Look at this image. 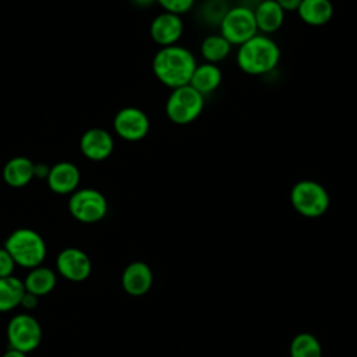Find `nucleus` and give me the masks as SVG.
<instances>
[{"mask_svg":"<svg viewBox=\"0 0 357 357\" xmlns=\"http://www.w3.org/2000/svg\"><path fill=\"white\" fill-rule=\"evenodd\" d=\"M199 50L206 63L218 64L230 54L231 45L220 33H213L204 38Z\"/></svg>","mask_w":357,"mask_h":357,"instance_id":"21","label":"nucleus"},{"mask_svg":"<svg viewBox=\"0 0 357 357\" xmlns=\"http://www.w3.org/2000/svg\"><path fill=\"white\" fill-rule=\"evenodd\" d=\"M220 35L233 46H240L258 33L254 10L236 6L226 11L220 24Z\"/></svg>","mask_w":357,"mask_h":357,"instance_id":"6","label":"nucleus"},{"mask_svg":"<svg viewBox=\"0 0 357 357\" xmlns=\"http://www.w3.org/2000/svg\"><path fill=\"white\" fill-rule=\"evenodd\" d=\"M297 14L307 25L322 26L332 20L333 4L331 0H303Z\"/></svg>","mask_w":357,"mask_h":357,"instance_id":"17","label":"nucleus"},{"mask_svg":"<svg viewBox=\"0 0 357 357\" xmlns=\"http://www.w3.org/2000/svg\"><path fill=\"white\" fill-rule=\"evenodd\" d=\"M25 293L24 282L15 276L0 278V312L14 310L20 305Z\"/></svg>","mask_w":357,"mask_h":357,"instance_id":"20","label":"nucleus"},{"mask_svg":"<svg viewBox=\"0 0 357 357\" xmlns=\"http://www.w3.org/2000/svg\"><path fill=\"white\" fill-rule=\"evenodd\" d=\"M280 60L278 43L268 35L257 33L238 46L237 66L248 75H264L276 68Z\"/></svg>","mask_w":357,"mask_h":357,"instance_id":"2","label":"nucleus"},{"mask_svg":"<svg viewBox=\"0 0 357 357\" xmlns=\"http://www.w3.org/2000/svg\"><path fill=\"white\" fill-rule=\"evenodd\" d=\"M20 305H21L22 308L28 310V311L36 308V305H38V296H35V294H32V293H29V291L25 290V293H24V296H22V298H21Z\"/></svg>","mask_w":357,"mask_h":357,"instance_id":"26","label":"nucleus"},{"mask_svg":"<svg viewBox=\"0 0 357 357\" xmlns=\"http://www.w3.org/2000/svg\"><path fill=\"white\" fill-rule=\"evenodd\" d=\"M303 0H276V3L283 8V11H297Z\"/></svg>","mask_w":357,"mask_h":357,"instance_id":"27","label":"nucleus"},{"mask_svg":"<svg viewBox=\"0 0 357 357\" xmlns=\"http://www.w3.org/2000/svg\"><path fill=\"white\" fill-rule=\"evenodd\" d=\"M290 204L301 216L319 218L328 211L331 198L321 183L315 180H300L291 187Z\"/></svg>","mask_w":357,"mask_h":357,"instance_id":"4","label":"nucleus"},{"mask_svg":"<svg viewBox=\"0 0 357 357\" xmlns=\"http://www.w3.org/2000/svg\"><path fill=\"white\" fill-rule=\"evenodd\" d=\"M49 188L56 194H73L81 180L79 169L67 160L59 162L49 169L46 176Z\"/></svg>","mask_w":357,"mask_h":357,"instance_id":"13","label":"nucleus"},{"mask_svg":"<svg viewBox=\"0 0 357 357\" xmlns=\"http://www.w3.org/2000/svg\"><path fill=\"white\" fill-rule=\"evenodd\" d=\"M15 261L6 248H0V278L11 276L15 269Z\"/></svg>","mask_w":357,"mask_h":357,"instance_id":"25","label":"nucleus"},{"mask_svg":"<svg viewBox=\"0 0 357 357\" xmlns=\"http://www.w3.org/2000/svg\"><path fill=\"white\" fill-rule=\"evenodd\" d=\"M290 357H322L319 340L307 332L296 335L290 343Z\"/></svg>","mask_w":357,"mask_h":357,"instance_id":"22","label":"nucleus"},{"mask_svg":"<svg viewBox=\"0 0 357 357\" xmlns=\"http://www.w3.org/2000/svg\"><path fill=\"white\" fill-rule=\"evenodd\" d=\"M132 4L138 6V7H149L153 3H156V0H131Z\"/></svg>","mask_w":357,"mask_h":357,"instance_id":"29","label":"nucleus"},{"mask_svg":"<svg viewBox=\"0 0 357 357\" xmlns=\"http://www.w3.org/2000/svg\"><path fill=\"white\" fill-rule=\"evenodd\" d=\"M4 248L10 252L17 265L29 269L40 266L46 257V243L43 237L28 227L14 230L7 237Z\"/></svg>","mask_w":357,"mask_h":357,"instance_id":"3","label":"nucleus"},{"mask_svg":"<svg viewBox=\"0 0 357 357\" xmlns=\"http://www.w3.org/2000/svg\"><path fill=\"white\" fill-rule=\"evenodd\" d=\"M7 339L10 347L22 353H29L40 344L42 328L38 319L31 314H17L7 325Z\"/></svg>","mask_w":357,"mask_h":357,"instance_id":"8","label":"nucleus"},{"mask_svg":"<svg viewBox=\"0 0 357 357\" xmlns=\"http://www.w3.org/2000/svg\"><path fill=\"white\" fill-rule=\"evenodd\" d=\"M59 273L71 282H84L92 272L89 257L79 248L68 247L60 251L56 259Z\"/></svg>","mask_w":357,"mask_h":357,"instance_id":"10","label":"nucleus"},{"mask_svg":"<svg viewBox=\"0 0 357 357\" xmlns=\"http://www.w3.org/2000/svg\"><path fill=\"white\" fill-rule=\"evenodd\" d=\"M208 1V4H205V7H204V17H205V20L206 21H209V22H218V24H220V21H222V18H223V15L226 14V11L229 10H219V11H216V8H218V6L223 1V0H206Z\"/></svg>","mask_w":357,"mask_h":357,"instance_id":"24","label":"nucleus"},{"mask_svg":"<svg viewBox=\"0 0 357 357\" xmlns=\"http://www.w3.org/2000/svg\"><path fill=\"white\" fill-rule=\"evenodd\" d=\"M79 148L82 155L95 162H100L107 159L114 148V141L109 131L105 128H89L86 130L81 139H79Z\"/></svg>","mask_w":357,"mask_h":357,"instance_id":"12","label":"nucleus"},{"mask_svg":"<svg viewBox=\"0 0 357 357\" xmlns=\"http://www.w3.org/2000/svg\"><path fill=\"white\" fill-rule=\"evenodd\" d=\"M205 106V96L195 91L191 85H184L172 89L166 100L167 119L178 126H185L195 121Z\"/></svg>","mask_w":357,"mask_h":357,"instance_id":"5","label":"nucleus"},{"mask_svg":"<svg viewBox=\"0 0 357 357\" xmlns=\"http://www.w3.org/2000/svg\"><path fill=\"white\" fill-rule=\"evenodd\" d=\"M68 211L74 219L82 223H95L107 213L105 195L95 188L75 190L68 201Z\"/></svg>","mask_w":357,"mask_h":357,"instance_id":"7","label":"nucleus"},{"mask_svg":"<svg viewBox=\"0 0 357 357\" xmlns=\"http://www.w3.org/2000/svg\"><path fill=\"white\" fill-rule=\"evenodd\" d=\"M1 357H26V353H22V351H20L17 349L10 347Z\"/></svg>","mask_w":357,"mask_h":357,"instance_id":"28","label":"nucleus"},{"mask_svg":"<svg viewBox=\"0 0 357 357\" xmlns=\"http://www.w3.org/2000/svg\"><path fill=\"white\" fill-rule=\"evenodd\" d=\"M56 286V273L46 266H36L29 271L24 280V287L26 291L35 296H45L50 293Z\"/></svg>","mask_w":357,"mask_h":357,"instance_id":"19","label":"nucleus"},{"mask_svg":"<svg viewBox=\"0 0 357 357\" xmlns=\"http://www.w3.org/2000/svg\"><path fill=\"white\" fill-rule=\"evenodd\" d=\"M258 1H265V0H258Z\"/></svg>","mask_w":357,"mask_h":357,"instance_id":"30","label":"nucleus"},{"mask_svg":"<svg viewBox=\"0 0 357 357\" xmlns=\"http://www.w3.org/2000/svg\"><path fill=\"white\" fill-rule=\"evenodd\" d=\"M254 17L258 31H261L264 35L276 32L284 22V11L276 3V0L259 1L254 10Z\"/></svg>","mask_w":357,"mask_h":357,"instance_id":"15","label":"nucleus"},{"mask_svg":"<svg viewBox=\"0 0 357 357\" xmlns=\"http://www.w3.org/2000/svg\"><path fill=\"white\" fill-rule=\"evenodd\" d=\"M156 3H159L167 13L183 15L194 7L195 0H156Z\"/></svg>","mask_w":357,"mask_h":357,"instance_id":"23","label":"nucleus"},{"mask_svg":"<svg viewBox=\"0 0 357 357\" xmlns=\"http://www.w3.org/2000/svg\"><path fill=\"white\" fill-rule=\"evenodd\" d=\"M113 128L120 138L128 142H137L146 137L151 123L144 110L135 106H127L116 113L113 119Z\"/></svg>","mask_w":357,"mask_h":357,"instance_id":"9","label":"nucleus"},{"mask_svg":"<svg viewBox=\"0 0 357 357\" xmlns=\"http://www.w3.org/2000/svg\"><path fill=\"white\" fill-rule=\"evenodd\" d=\"M153 282V275L151 268L141 261L131 262L126 266L121 275L123 289L131 296H144L149 291Z\"/></svg>","mask_w":357,"mask_h":357,"instance_id":"14","label":"nucleus"},{"mask_svg":"<svg viewBox=\"0 0 357 357\" xmlns=\"http://www.w3.org/2000/svg\"><path fill=\"white\" fill-rule=\"evenodd\" d=\"M152 40L160 47L177 45L184 33V22L181 15L163 11L158 14L149 26Z\"/></svg>","mask_w":357,"mask_h":357,"instance_id":"11","label":"nucleus"},{"mask_svg":"<svg viewBox=\"0 0 357 357\" xmlns=\"http://www.w3.org/2000/svg\"><path fill=\"white\" fill-rule=\"evenodd\" d=\"M195 67L197 60L191 50L178 45L160 47L152 60L155 77L170 89L188 85Z\"/></svg>","mask_w":357,"mask_h":357,"instance_id":"1","label":"nucleus"},{"mask_svg":"<svg viewBox=\"0 0 357 357\" xmlns=\"http://www.w3.org/2000/svg\"><path fill=\"white\" fill-rule=\"evenodd\" d=\"M220 84H222V71L219 66L205 61L202 64H197L188 85H191L201 95L206 96L213 91H216Z\"/></svg>","mask_w":357,"mask_h":357,"instance_id":"18","label":"nucleus"},{"mask_svg":"<svg viewBox=\"0 0 357 357\" xmlns=\"http://www.w3.org/2000/svg\"><path fill=\"white\" fill-rule=\"evenodd\" d=\"M35 177V163L25 156H15L10 159L3 169V178L6 184L14 188L25 187Z\"/></svg>","mask_w":357,"mask_h":357,"instance_id":"16","label":"nucleus"}]
</instances>
